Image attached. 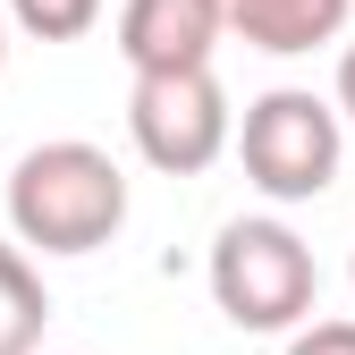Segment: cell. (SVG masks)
Listing matches in <instances>:
<instances>
[{"mask_svg":"<svg viewBox=\"0 0 355 355\" xmlns=\"http://www.w3.org/2000/svg\"><path fill=\"white\" fill-rule=\"evenodd\" d=\"M9 229L34 254H94V245H110L127 229V169L102 144H85V136L34 144L9 169Z\"/></svg>","mask_w":355,"mask_h":355,"instance_id":"cell-1","label":"cell"},{"mask_svg":"<svg viewBox=\"0 0 355 355\" xmlns=\"http://www.w3.org/2000/svg\"><path fill=\"white\" fill-rule=\"evenodd\" d=\"M203 279H211V304L237 330H296V322H313V296H322L313 245L288 220H229Z\"/></svg>","mask_w":355,"mask_h":355,"instance_id":"cell-2","label":"cell"},{"mask_svg":"<svg viewBox=\"0 0 355 355\" xmlns=\"http://www.w3.org/2000/svg\"><path fill=\"white\" fill-rule=\"evenodd\" d=\"M237 161L245 178L271 203H313L338 187V161H347V127H338V102L304 94V85H271L262 102H245L237 119Z\"/></svg>","mask_w":355,"mask_h":355,"instance_id":"cell-3","label":"cell"},{"mask_svg":"<svg viewBox=\"0 0 355 355\" xmlns=\"http://www.w3.org/2000/svg\"><path fill=\"white\" fill-rule=\"evenodd\" d=\"M127 136H136V153L161 178H203L220 153L237 144V110H229V94H220L211 68L136 76V94H127Z\"/></svg>","mask_w":355,"mask_h":355,"instance_id":"cell-4","label":"cell"},{"mask_svg":"<svg viewBox=\"0 0 355 355\" xmlns=\"http://www.w3.org/2000/svg\"><path fill=\"white\" fill-rule=\"evenodd\" d=\"M220 34H229V26H220V0H119V60L136 76L211 68V42Z\"/></svg>","mask_w":355,"mask_h":355,"instance_id":"cell-5","label":"cell"},{"mask_svg":"<svg viewBox=\"0 0 355 355\" xmlns=\"http://www.w3.org/2000/svg\"><path fill=\"white\" fill-rule=\"evenodd\" d=\"M347 17H355V0H220V26L237 42H254V51H271V60L338 42Z\"/></svg>","mask_w":355,"mask_h":355,"instance_id":"cell-6","label":"cell"},{"mask_svg":"<svg viewBox=\"0 0 355 355\" xmlns=\"http://www.w3.org/2000/svg\"><path fill=\"white\" fill-rule=\"evenodd\" d=\"M42 322H51L42 271L26 262V245L0 237V355H42Z\"/></svg>","mask_w":355,"mask_h":355,"instance_id":"cell-7","label":"cell"},{"mask_svg":"<svg viewBox=\"0 0 355 355\" xmlns=\"http://www.w3.org/2000/svg\"><path fill=\"white\" fill-rule=\"evenodd\" d=\"M110 0H9V26H26L34 42H76L102 26Z\"/></svg>","mask_w":355,"mask_h":355,"instance_id":"cell-8","label":"cell"},{"mask_svg":"<svg viewBox=\"0 0 355 355\" xmlns=\"http://www.w3.org/2000/svg\"><path fill=\"white\" fill-rule=\"evenodd\" d=\"M288 355H355V322H304L288 338Z\"/></svg>","mask_w":355,"mask_h":355,"instance_id":"cell-9","label":"cell"},{"mask_svg":"<svg viewBox=\"0 0 355 355\" xmlns=\"http://www.w3.org/2000/svg\"><path fill=\"white\" fill-rule=\"evenodd\" d=\"M330 102H338V119H355V42L338 51V94H330Z\"/></svg>","mask_w":355,"mask_h":355,"instance_id":"cell-10","label":"cell"},{"mask_svg":"<svg viewBox=\"0 0 355 355\" xmlns=\"http://www.w3.org/2000/svg\"><path fill=\"white\" fill-rule=\"evenodd\" d=\"M0 60H9V17H0Z\"/></svg>","mask_w":355,"mask_h":355,"instance_id":"cell-11","label":"cell"},{"mask_svg":"<svg viewBox=\"0 0 355 355\" xmlns=\"http://www.w3.org/2000/svg\"><path fill=\"white\" fill-rule=\"evenodd\" d=\"M347 288H355V262H347Z\"/></svg>","mask_w":355,"mask_h":355,"instance_id":"cell-12","label":"cell"}]
</instances>
